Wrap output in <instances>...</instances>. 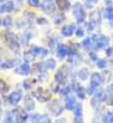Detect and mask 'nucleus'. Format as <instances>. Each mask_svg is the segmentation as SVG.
<instances>
[{"label": "nucleus", "mask_w": 113, "mask_h": 123, "mask_svg": "<svg viewBox=\"0 0 113 123\" xmlns=\"http://www.w3.org/2000/svg\"><path fill=\"white\" fill-rule=\"evenodd\" d=\"M4 42L6 44V46H8L12 52L18 54L20 51V47H21V41H20V37L15 34L12 32L10 30H6L4 32Z\"/></svg>", "instance_id": "obj_1"}, {"label": "nucleus", "mask_w": 113, "mask_h": 123, "mask_svg": "<svg viewBox=\"0 0 113 123\" xmlns=\"http://www.w3.org/2000/svg\"><path fill=\"white\" fill-rule=\"evenodd\" d=\"M70 72H71V68H70V65H62V66L56 71V74L54 76V80L56 83H59L60 86H66L68 85V78H70Z\"/></svg>", "instance_id": "obj_2"}, {"label": "nucleus", "mask_w": 113, "mask_h": 123, "mask_svg": "<svg viewBox=\"0 0 113 123\" xmlns=\"http://www.w3.org/2000/svg\"><path fill=\"white\" fill-rule=\"evenodd\" d=\"M31 96L41 103H47L48 101L52 99V92H51V90L45 88L42 86H39V87H36L31 92Z\"/></svg>", "instance_id": "obj_3"}, {"label": "nucleus", "mask_w": 113, "mask_h": 123, "mask_svg": "<svg viewBox=\"0 0 113 123\" xmlns=\"http://www.w3.org/2000/svg\"><path fill=\"white\" fill-rule=\"evenodd\" d=\"M92 40L95 42V49L96 50H106L109 47V42H111V39L106 35H102V34H93L92 36Z\"/></svg>", "instance_id": "obj_4"}, {"label": "nucleus", "mask_w": 113, "mask_h": 123, "mask_svg": "<svg viewBox=\"0 0 113 123\" xmlns=\"http://www.w3.org/2000/svg\"><path fill=\"white\" fill-rule=\"evenodd\" d=\"M72 15H73L77 24H84L86 23L87 14H86V10H84L83 5L81 3H76L72 6Z\"/></svg>", "instance_id": "obj_5"}, {"label": "nucleus", "mask_w": 113, "mask_h": 123, "mask_svg": "<svg viewBox=\"0 0 113 123\" xmlns=\"http://www.w3.org/2000/svg\"><path fill=\"white\" fill-rule=\"evenodd\" d=\"M46 107H47V111L50 112L52 116H55V117H60V116L63 113V111H65V106H63V103H61L59 99H55V98H52L51 101H48Z\"/></svg>", "instance_id": "obj_6"}, {"label": "nucleus", "mask_w": 113, "mask_h": 123, "mask_svg": "<svg viewBox=\"0 0 113 123\" xmlns=\"http://www.w3.org/2000/svg\"><path fill=\"white\" fill-rule=\"evenodd\" d=\"M24 99V93L21 90H15L10 92L8 96H6V103L9 106H12V107H16L19 106V103Z\"/></svg>", "instance_id": "obj_7"}, {"label": "nucleus", "mask_w": 113, "mask_h": 123, "mask_svg": "<svg viewBox=\"0 0 113 123\" xmlns=\"http://www.w3.org/2000/svg\"><path fill=\"white\" fill-rule=\"evenodd\" d=\"M108 98V93L106 90H98L95 95L92 96V99H91V106L93 108H96L97 106H100L102 102L107 101Z\"/></svg>", "instance_id": "obj_8"}, {"label": "nucleus", "mask_w": 113, "mask_h": 123, "mask_svg": "<svg viewBox=\"0 0 113 123\" xmlns=\"http://www.w3.org/2000/svg\"><path fill=\"white\" fill-rule=\"evenodd\" d=\"M20 112L21 110L19 108H12V110L8 111L4 114L3 123H18L20 121Z\"/></svg>", "instance_id": "obj_9"}, {"label": "nucleus", "mask_w": 113, "mask_h": 123, "mask_svg": "<svg viewBox=\"0 0 113 123\" xmlns=\"http://www.w3.org/2000/svg\"><path fill=\"white\" fill-rule=\"evenodd\" d=\"M40 9L44 11L46 15H54L56 12V1L55 0H42L41 1V5H40Z\"/></svg>", "instance_id": "obj_10"}, {"label": "nucleus", "mask_w": 113, "mask_h": 123, "mask_svg": "<svg viewBox=\"0 0 113 123\" xmlns=\"http://www.w3.org/2000/svg\"><path fill=\"white\" fill-rule=\"evenodd\" d=\"M71 87H72V92L76 95V97H78V99H84L86 98V96H87L86 88H84L80 82L72 81L71 82Z\"/></svg>", "instance_id": "obj_11"}, {"label": "nucleus", "mask_w": 113, "mask_h": 123, "mask_svg": "<svg viewBox=\"0 0 113 123\" xmlns=\"http://www.w3.org/2000/svg\"><path fill=\"white\" fill-rule=\"evenodd\" d=\"M15 74L20 76H30L32 74V66L29 62H21L19 66L15 68Z\"/></svg>", "instance_id": "obj_12"}, {"label": "nucleus", "mask_w": 113, "mask_h": 123, "mask_svg": "<svg viewBox=\"0 0 113 123\" xmlns=\"http://www.w3.org/2000/svg\"><path fill=\"white\" fill-rule=\"evenodd\" d=\"M67 63L70 66H78L80 63H82V56L78 51H72L70 50V54L67 56Z\"/></svg>", "instance_id": "obj_13"}, {"label": "nucleus", "mask_w": 113, "mask_h": 123, "mask_svg": "<svg viewBox=\"0 0 113 123\" xmlns=\"http://www.w3.org/2000/svg\"><path fill=\"white\" fill-rule=\"evenodd\" d=\"M20 65V60L16 59V57H11V59H6L3 61V63L0 65V68L6 71V70H12V68H16Z\"/></svg>", "instance_id": "obj_14"}, {"label": "nucleus", "mask_w": 113, "mask_h": 123, "mask_svg": "<svg viewBox=\"0 0 113 123\" xmlns=\"http://www.w3.org/2000/svg\"><path fill=\"white\" fill-rule=\"evenodd\" d=\"M55 51H56V57L59 60H65L67 59V56L70 54V46L66 44H59Z\"/></svg>", "instance_id": "obj_15"}, {"label": "nucleus", "mask_w": 113, "mask_h": 123, "mask_svg": "<svg viewBox=\"0 0 113 123\" xmlns=\"http://www.w3.org/2000/svg\"><path fill=\"white\" fill-rule=\"evenodd\" d=\"M102 18H103V11L102 10H96L93 12H91L88 21L95 27H98V26H101V24H102Z\"/></svg>", "instance_id": "obj_16"}, {"label": "nucleus", "mask_w": 113, "mask_h": 123, "mask_svg": "<svg viewBox=\"0 0 113 123\" xmlns=\"http://www.w3.org/2000/svg\"><path fill=\"white\" fill-rule=\"evenodd\" d=\"M23 108L27 112L30 113L35 110V107H36V105H35V98L31 96V95H26L24 96V99H23Z\"/></svg>", "instance_id": "obj_17"}, {"label": "nucleus", "mask_w": 113, "mask_h": 123, "mask_svg": "<svg viewBox=\"0 0 113 123\" xmlns=\"http://www.w3.org/2000/svg\"><path fill=\"white\" fill-rule=\"evenodd\" d=\"M76 29H77V26L75 24H66L61 27L60 34H61L62 37H71L72 35H75Z\"/></svg>", "instance_id": "obj_18"}, {"label": "nucleus", "mask_w": 113, "mask_h": 123, "mask_svg": "<svg viewBox=\"0 0 113 123\" xmlns=\"http://www.w3.org/2000/svg\"><path fill=\"white\" fill-rule=\"evenodd\" d=\"M73 123H83V106L77 103L73 110Z\"/></svg>", "instance_id": "obj_19"}, {"label": "nucleus", "mask_w": 113, "mask_h": 123, "mask_svg": "<svg viewBox=\"0 0 113 123\" xmlns=\"http://www.w3.org/2000/svg\"><path fill=\"white\" fill-rule=\"evenodd\" d=\"M102 83H104V80H103L102 74H100V72H93V74H91V77H89V85L96 86V87L100 88V86H101Z\"/></svg>", "instance_id": "obj_20"}, {"label": "nucleus", "mask_w": 113, "mask_h": 123, "mask_svg": "<svg viewBox=\"0 0 113 123\" xmlns=\"http://www.w3.org/2000/svg\"><path fill=\"white\" fill-rule=\"evenodd\" d=\"M77 105V101H76V97L72 95H68L65 97V102H63V106H65V110L67 111H73L75 107Z\"/></svg>", "instance_id": "obj_21"}, {"label": "nucleus", "mask_w": 113, "mask_h": 123, "mask_svg": "<svg viewBox=\"0 0 113 123\" xmlns=\"http://www.w3.org/2000/svg\"><path fill=\"white\" fill-rule=\"evenodd\" d=\"M15 10V3L14 1H5L3 4H0V15L1 14H10Z\"/></svg>", "instance_id": "obj_22"}, {"label": "nucleus", "mask_w": 113, "mask_h": 123, "mask_svg": "<svg viewBox=\"0 0 113 123\" xmlns=\"http://www.w3.org/2000/svg\"><path fill=\"white\" fill-rule=\"evenodd\" d=\"M76 77L80 80V81H87V80L91 77V72L88 70V67H81L77 70L76 72Z\"/></svg>", "instance_id": "obj_23"}, {"label": "nucleus", "mask_w": 113, "mask_h": 123, "mask_svg": "<svg viewBox=\"0 0 113 123\" xmlns=\"http://www.w3.org/2000/svg\"><path fill=\"white\" fill-rule=\"evenodd\" d=\"M23 59H24L25 62H29V63L34 62L35 60L37 59V56H36V54L34 52V50L31 49V46L27 49V50H25V51H24V54H23Z\"/></svg>", "instance_id": "obj_24"}, {"label": "nucleus", "mask_w": 113, "mask_h": 123, "mask_svg": "<svg viewBox=\"0 0 113 123\" xmlns=\"http://www.w3.org/2000/svg\"><path fill=\"white\" fill-rule=\"evenodd\" d=\"M31 49L34 50V52L36 54V56L39 57V59H45V57H47V55H48V50L46 47L31 45Z\"/></svg>", "instance_id": "obj_25"}, {"label": "nucleus", "mask_w": 113, "mask_h": 123, "mask_svg": "<svg viewBox=\"0 0 113 123\" xmlns=\"http://www.w3.org/2000/svg\"><path fill=\"white\" fill-rule=\"evenodd\" d=\"M55 1H56L57 9L61 10L62 12L68 11L70 9H71V3H70V0H55Z\"/></svg>", "instance_id": "obj_26"}, {"label": "nucleus", "mask_w": 113, "mask_h": 123, "mask_svg": "<svg viewBox=\"0 0 113 123\" xmlns=\"http://www.w3.org/2000/svg\"><path fill=\"white\" fill-rule=\"evenodd\" d=\"M81 47L83 50H86V51H92V49H95V42H93L92 37H91V36L84 37L83 41L81 42Z\"/></svg>", "instance_id": "obj_27"}, {"label": "nucleus", "mask_w": 113, "mask_h": 123, "mask_svg": "<svg viewBox=\"0 0 113 123\" xmlns=\"http://www.w3.org/2000/svg\"><path fill=\"white\" fill-rule=\"evenodd\" d=\"M44 66L46 68V71H54L56 70V67H57V63H56V60L52 59V57H48V59H46L44 61Z\"/></svg>", "instance_id": "obj_28"}, {"label": "nucleus", "mask_w": 113, "mask_h": 123, "mask_svg": "<svg viewBox=\"0 0 113 123\" xmlns=\"http://www.w3.org/2000/svg\"><path fill=\"white\" fill-rule=\"evenodd\" d=\"M36 82H37V78H26L23 81V88L25 91H31L32 87L36 85Z\"/></svg>", "instance_id": "obj_29"}, {"label": "nucleus", "mask_w": 113, "mask_h": 123, "mask_svg": "<svg viewBox=\"0 0 113 123\" xmlns=\"http://www.w3.org/2000/svg\"><path fill=\"white\" fill-rule=\"evenodd\" d=\"M10 91V85L5 81V80L0 78V95L1 96H8Z\"/></svg>", "instance_id": "obj_30"}, {"label": "nucleus", "mask_w": 113, "mask_h": 123, "mask_svg": "<svg viewBox=\"0 0 113 123\" xmlns=\"http://www.w3.org/2000/svg\"><path fill=\"white\" fill-rule=\"evenodd\" d=\"M102 11H103V18L107 19L113 26V6H106Z\"/></svg>", "instance_id": "obj_31"}, {"label": "nucleus", "mask_w": 113, "mask_h": 123, "mask_svg": "<svg viewBox=\"0 0 113 123\" xmlns=\"http://www.w3.org/2000/svg\"><path fill=\"white\" fill-rule=\"evenodd\" d=\"M34 37V34L32 31H29V30H26L23 35L20 36V41H21V45H27L29 42L31 41V39Z\"/></svg>", "instance_id": "obj_32"}, {"label": "nucleus", "mask_w": 113, "mask_h": 123, "mask_svg": "<svg viewBox=\"0 0 113 123\" xmlns=\"http://www.w3.org/2000/svg\"><path fill=\"white\" fill-rule=\"evenodd\" d=\"M45 72H47V71L44 66V62H37V63L32 65V74H36L39 76L41 74H45Z\"/></svg>", "instance_id": "obj_33"}, {"label": "nucleus", "mask_w": 113, "mask_h": 123, "mask_svg": "<svg viewBox=\"0 0 113 123\" xmlns=\"http://www.w3.org/2000/svg\"><path fill=\"white\" fill-rule=\"evenodd\" d=\"M23 15H24V20L26 21L27 24H31L34 20H36V19H37L36 16H35V14H34L32 11H27V10H26V11H24Z\"/></svg>", "instance_id": "obj_34"}, {"label": "nucleus", "mask_w": 113, "mask_h": 123, "mask_svg": "<svg viewBox=\"0 0 113 123\" xmlns=\"http://www.w3.org/2000/svg\"><path fill=\"white\" fill-rule=\"evenodd\" d=\"M42 119V114L40 113H30L29 114V123H40Z\"/></svg>", "instance_id": "obj_35"}, {"label": "nucleus", "mask_w": 113, "mask_h": 123, "mask_svg": "<svg viewBox=\"0 0 113 123\" xmlns=\"http://www.w3.org/2000/svg\"><path fill=\"white\" fill-rule=\"evenodd\" d=\"M66 20V15L63 12H61V14H56V15L54 16V24L55 25H61V24H63V21Z\"/></svg>", "instance_id": "obj_36"}, {"label": "nucleus", "mask_w": 113, "mask_h": 123, "mask_svg": "<svg viewBox=\"0 0 113 123\" xmlns=\"http://www.w3.org/2000/svg\"><path fill=\"white\" fill-rule=\"evenodd\" d=\"M95 65L97 66V68H100V70H106L108 67V61L106 60V59H98L96 62H95Z\"/></svg>", "instance_id": "obj_37"}, {"label": "nucleus", "mask_w": 113, "mask_h": 123, "mask_svg": "<svg viewBox=\"0 0 113 123\" xmlns=\"http://www.w3.org/2000/svg\"><path fill=\"white\" fill-rule=\"evenodd\" d=\"M1 21H3V27H5V29H9V27H11L12 26V18L10 16V15H6V16H4V18H1Z\"/></svg>", "instance_id": "obj_38"}, {"label": "nucleus", "mask_w": 113, "mask_h": 123, "mask_svg": "<svg viewBox=\"0 0 113 123\" xmlns=\"http://www.w3.org/2000/svg\"><path fill=\"white\" fill-rule=\"evenodd\" d=\"M102 123H113V112L111 111L104 112L103 117H102Z\"/></svg>", "instance_id": "obj_39"}, {"label": "nucleus", "mask_w": 113, "mask_h": 123, "mask_svg": "<svg viewBox=\"0 0 113 123\" xmlns=\"http://www.w3.org/2000/svg\"><path fill=\"white\" fill-rule=\"evenodd\" d=\"M59 44H60V42H59V40L56 39L55 36H51V37H48V45H50L51 49H55V50H56V47L59 46Z\"/></svg>", "instance_id": "obj_40"}, {"label": "nucleus", "mask_w": 113, "mask_h": 123, "mask_svg": "<svg viewBox=\"0 0 113 123\" xmlns=\"http://www.w3.org/2000/svg\"><path fill=\"white\" fill-rule=\"evenodd\" d=\"M98 90H100V88H98V87H96V86L88 85V87L86 88V93H87L88 96H93V95H95V93H96Z\"/></svg>", "instance_id": "obj_41"}, {"label": "nucleus", "mask_w": 113, "mask_h": 123, "mask_svg": "<svg viewBox=\"0 0 113 123\" xmlns=\"http://www.w3.org/2000/svg\"><path fill=\"white\" fill-rule=\"evenodd\" d=\"M84 34H86V29H84L83 26H77L76 32H75V35L77 36V37H83Z\"/></svg>", "instance_id": "obj_42"}, {"label": "nucleus", "mask_w": 113, "mask_h": 123, "mask_svg": "<svg viewBox=\"0 0 113 123\" xmlns=\"http://www.w3.org/2000/svg\"><path fill=\"white\" fill-rule=\"evenodd\" d=\"M61 88H62V86H60L59 83H56V82H54L51 85V92L56 93V95H59V93L61 92Z\"/></svg>", "instance_id": "obj_43"}, {"label": "nucleus", "mask_w": 113, "mask_h": 123, "mask_svg": "<svg viewBox=\"0 0 113 123\" xmlns=\"http://www.w3.org/2000/svg\"><path fill=\"white\" fill-rule=\"evenodd\" d=\"M27 5L31 8H39L41 5V0H27Z\"/></svg>", "instance_id": "obj_44"}, {"label": "nucleus", "mask_w": 113, "mask_h": 123, "mask_svg": "<svg viewBox=\"0 0 113 123\" xmlns=\"http://www.w3.org/2000/svg\"><path fill=\"white\" fill-rule=\"evenodd\" d=\"M102 76H103V80H104V82H108V81H111V80H112V74H111V72L108 71H104L103 72V74H102Z\"/></svg>", "instance_id": "obj_45"}, {"label": "nucleus", "mask_w": 113, "mask_h": 123, "mask_svg": "<svg viewBox=\"0 0 113 123\" xmlns=\"http://www.w3.org/2000/svg\"><path fill=\"white\" fill-rule=\"evenodd\" d=\"M88 56H89V60L93 61V62H96V61L98 60V56H97L96 51H89V52H88Z\"/></svg>", "instance_id": "obj_46"}, {"label": "nucleus", "mask_w": 113, "mask_h": 123, "mask_svg": "<svg viewBox=\"0 0 113 123\" xmlns=\"http://www.w3.org/2000/svg\"><path fill=\"white\" fill-rule=\"evenodd\" d=\"M40 123H52V121L48 117V114H42V119H41Z\"/></svg>", "instance_id": "obj_47"}, {"label": "nucleus", "mask_w": 113, "mask_h": 123, "mask_svg": "<svg viewBox=\"0 0 113 123\" xmlns=\"http://www.w3.org/2000/svg\"><path fill=\"white\" fill-rule=\"evenodd\" d=\"M106 56H107L108 59L113 57V47H112V46H109L108 49H106Z\"/></svg>", "instance_id": "obj_48"}, {"label": "nucleus", "mask_w": 113, "mask_h": 123, "mask_svg": "<svg viewBox=\"0 0 113 123\" xmlns=\"http://www.w3.org/2000/svg\"><path fill=\"white\" fill-rule=\"evenodd\" d=\"M36 23L39 25H47V20L45 18H37L36 19Z\"/></svg>", "instance_id": "obj_49"}, {"label": "nucleus", "mask_w": 113, "mask_h": 123, "mask_svg": "<svg viewBox=\"0 0 113 123\" xmlns=\"http://www.w3.org/2000/svg\"><path fill=\"white\" fill-rule=\"evenodd\" d=\"M87 4H89V5H96V4H98V0H84Z\"/></svg>", "instance_id": "obj_50"}, {"label": "nucleus", "mask_w": 113, "mask_h": 123, "mask_svg": "<svg viewBox=\"0 0 113 123\" xmlns=\"http://www.w3.org/2000/svg\"><path fill=\"white\" fill-rule=\"evenodd\" d=\"M67 121H66V118H57V121H56V123H66Z\"/></svg>", "instance_id": "obj_51"}, {"label": "nucleus", "mask_w": 113, "mask_h": 123, "mask_svg": "<svg viewBox=\"0 0 113 123\" xmlns=\"http://www.w3.org/2000/svg\"><path fill=\"white\" fill-rule=\"evenodd\" d=\"M104 4L107 5V6H112V4H113V0H104Z\"/></svg>", "instance_id": "obj_52"}, {"label": "nucleus", "mask_w": 113, "mask_h": 123, "mask_svg": "<svg viewBox=\"0 0 113 123\" xmlns=\"http://www.w3.org/2000/svg\"><path fill=\"white\" fill-rule=\"evenodd\" d=\"M3 117H4V113H3V108L0 107V119H1Z\"/></svg>", "instance_id": "obj_53"}, {"label": "nucleus", "mask_w": 113, "mask_h": 123, "mask_svg": "<svg viewBox=\"0 0 113 123\" xmlns=\"http://www.w3.org/2000/svg\"><path fill=\"white\" fill-rule=\"evenodd\" d=\"M15 1L19 3V5H20V4H23V3H24V0H15Z\"/></svg>", "instance_id": "obj_54"}, {"label": "nucleus", "mask_w": 113, "mask_h": 123, "mask_svg": "<svg viewBox=\"0 0 113 123\" xmlns=\"http://www.w3.org/2000/svg\"><path fill=\"white\" fill-rule=\"evenodd\" d=\"M5 1H9V0H0V4H3V3H5Z\"/></svg>", "instance_id": "obj_55"}, {"label": "nucleus", "mask_w": 113, "mask_h": 123, "mask_svg": "<svg viewBox=\"0 0 113 123\" xmlns=\"http://www.w3.org/2000/svg\"><path fill=\"white\" fill-rule=\"evenodd\" d=\"M92 123H100V122H98V121H93Z\"/></svg>", "instance_id": "obj_56"}, {"label": "nucleus", "mask_w": 113, "mask_h": 123, "mask_svg": "<svg viewBox=\"0 0 113 123\" xmlns=\"http://www.w3.org/2000/svg\"><path fill=\"white\" fill-rule=\"evenodd\" d=\"M111 105H112V106H113V97H112V102H111Z\"/></svg>", "instance_id": "obj_57"}, {"label": "nucleus", "mask_w": 113, "mask_h": 123, "mask_svg": "<svg viewBox=\"0 0 113 123\" xmlns=\"http://www.w3.org/2000/svg\"><path fill=\"white\" fill-rule=\"evenodd\" d=\"M0 107H1V98H0Z\"/></svg>", "instance_id": "obj_58"}, {"label": "nucleus", "mask_w": 113, "mask_h": 123, "mask_svg": "<svg viewBox=\"0 0 113 123\" xmlns=\"http://www.w3.org/2000/svg\"><path fill=\"white\" fill-rule=\"evenodd\" d=\"M3 63V61H1V59H0V65H1Z\"/></svg>", "instance_id": "obj_59"}, {"label": "nucleus", "mask_w": 113, "mask_h": 123, "mask_svg": "<svg viewBox=\"0 0 113 123\" xmlns=\"http://www.w3.org/2000/svg\"><path fill=\"white\" fill-rule=\"evenodd\" d=\"M18 123H24V122H21V121H19V122H18Z\"/></svg>", "instance_id": "obj_60"}, {"label": "nucleus", "mask_w": 113, "mask_h": 123, "mask_svg": "<svg viewBox=\"0 0 113 123\" xmlns=\"http://www.w3.org/2000/svg\"><path fill=\"white\" fill-rule=\"evenodd\" d=\"M112 82H113V75H112Z\"/></svg>", "instance_id": "obj_61"}, {"label": "nucleus", "mask_w": 113, "mask_h": 123, "mask_svg": "<svg viewBox=\"0 0 113 123\" xmlns=\"http://www.w3.org/2000/svg\"><path fill=\"white\" fill-rule=\"evenodd\" d=\"M112 40H113V34H112Z\"/></svg>", "instance_id": "obj_62"}]
</instances>
